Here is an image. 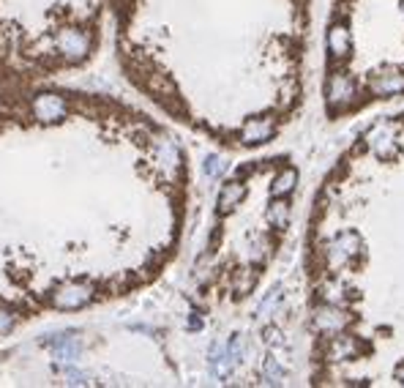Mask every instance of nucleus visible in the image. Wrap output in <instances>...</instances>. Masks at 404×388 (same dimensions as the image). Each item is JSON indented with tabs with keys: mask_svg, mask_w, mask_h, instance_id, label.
Masks as SVG:
<instances>
[{
	"mask_svg": "<svg viewBox=\"0 0 404 388\" xmlns=\"http://www.w3.org/2000/svg\"><path fill=\"white\" fill-rule=\"evenodd\" d=\"M126 112L55 82L0 93V296L19 323L87 309L151 276L90 183Z\"/></svg>",
	"mask_w": 404,
	"mask_h": 388,
	"instance_id": "f257e3e1",
	"label": "nucleus"
},
{
	"mask_svg": "<svg viewBox=\"0 0 404 388\" xmlns=\"http://www.w3.org/2000/svg\"><path fill=\"white\" fill-rule=\"evenodd\" d=\"M361 249H363V238H361V233H355V230H341V233L333 235V238L325 243V249H323L325 263H328V268H341V265H347L350 260H355V257L361 254Z\"/></svg>",
	"mask_w": 404,
	"mask_h": 388,
	"instance_id": "f03ea898",
	"label": "nucleus"
},
{
	"mask_svg": "<svg viewBox=\"0 0 404 388\" xmlns=\"http://www.w3.org/2000/svg\"><path fill=\"white\" fill-rule=\"evenodd\" d=\"M358 96V85L355 79L344 72H333L328 82H325V101H328V110L330 112H341L347 110Z\"/></svg>",
	"mask_w": 404,
	"mask_h": 388,
	"instance_id": "7ed1b4c3",
	"label": "nucleus"
},
{
	"mask_svg": "<svg viewBox=\"0 0 404 388\" xmlns=\"http://www.w3.org/2000/svg\"><path fill=\"white\" fill-rule=\"evenodd\" d=\"M350 320L352 317L347 312H341L339 307H333V304H325L323 309H317L315 317H312V323H315V328L320 334H339V331H344L350 325Z\"/></svg>",
	"mask_w": 404,
	"mask_h": 388,
	"instance_id": "20e7f679",
	"label": "nucleus"
},
{
	"mask_svg": "<svg viewBox=\"0 0 404 388\" xmlns=\"http://www.w3.org/2000/svg\"><path fill=\"white\" fill-rule=\"evenodd\" d=\"M366 143L377 151V156H383V159L396 156V137H394V132H391V123H377V126L366 134Z\"/></svg>",
	"mask_w": 404,
	"mask_h": 388,
	"instance_id": "39448f33",
	"label": "nucleus"
},
{
	"mask_svg": "<svg viewBox=\"0 0 404 388\" xmlns=\"http://www.w3.org/2000/svg\"><path fill=\"white\" fill-rule=\"evenodd\" d=\"M328 52L333 58H347L352 52V36H350L347 25H341V22L330 25V30H328Z\"/></svg>",
	"mask_w": 404,
	"mask_h": 388,
	"instance_id": "423d86ee",
	"label": "nucleus"
},
{
	"mask_svg": "<svg viewBox=\"0 0 404 388\" xmlns=\"http://www.w3.org/2000/svg\"><path fill=\"white\" fill-rule=\"evenodd\" d=\"M369 88H372V93H377V96H394V93H402L404 90V74H399V72L372 74V79H369Z\"/></svg>",
	"mask_w": 404,
	"mask_h": 388,
	"instance_id": "0eeeda50",
	"label": "nucleus"
},
{
	"mask_svg": "<svg viewBox=\"0 0 404 388\" xmlns=\"http://www.w3.org/2000/svg\"><path fill=\"white\" fill-rule=\"evenodd\" d=\"M317 298H320L323 304L341 307L347 298H355V290H347V285H344V282L333 279V282H325V285H320V287H317Z\"/></svg>",
	"mask_w": 404,
	"mask_h": 388,
	"instance_id": "6e6552de",
	"label": "nucleus"
},
{
	"mask_svg": "<svg viewBox=\"0 0 404 388\" xmlns=\"http://www.w3.org/2000/svg\"><path fill=\"white\" fill-rule=\"evenodd\" d=\"M361 353V345L352 336H333V342L328 345V358L330 361H341V358H352Z\"/></svg>",
	"mask_w": 404,
	"mask_h": 388,
	"instance_id": "1a4fd4ad",
	"label": "nucleus"
},
{
	"mask_svg": "<svg viewBox=\"0 0 404 388\" xmlns=\"http://www.w3.org/2000/svg\"><path fill=\"white\" fill-rule=\"evenodd\" d=\"M295 183H298V172H295L293 167L281 170V172L273 178V183H270V197H284V194H290V192L295 189Z\"/></svg>",
	"mask_w": 404,
	"mask_h": 388,
	"instance_id": "9d476101",
	"label": "nucleus"
},
{
	"mask_svg": "<svg viewBox=\"0 0 404 388\" xmlns=\"http://www.w3.org/2000/svg\"><path fill=\"white\" fill-rule=\"evenodd\" d=\"M268 222H270L273 227L284 230V227H287V222H290V205H287L284 200H276V203L268 208Z\"/></svg>",
	"mask_w": 404,
	"mask_h": 388,
	"instance_id": "9b49d317",
	"label": "nucleus"
},
{
	"mask_svg": "<svg viewBox=\"0 0 404 388\" xmlns=\"http://www.w3.org/2000/svg\"><path fill=\"white\" fill-rule=\"evenodd\" d=\"M265 378H268V383H281V378H284V369L273 361V356L265 361Z\"/></svg>",
	"mask_w": 404,
	"mask_h": 388,
	"instance_id": "f8f14e48",
	"label": "nucleus"
},
{
	"mask_svg": "<svg viewBox=\"0 0 404 388\" xmlns=\"http://www.w3.org/2000/svg\"><path fill=\"white\" fill-rule=\"evenodd\" d=\"M279 298H281V290L276 287V290H273V293H270V296H268V298L262 301V307H259V314H265V312L270 309V307H276V301H279Z\"/></svg>",
	"mask_w": 404,
	"mask_h": 388,
	"instance_id": "ddd939ff",
	"label": "nucleus"
},
{
	"mask_svg": "<svg viewBox=\"0 0 404 388\" xmlns=\"http://www.w3.org/2000/svg\"><path fill=\"white\" fill-rule=\"evenodd\" d=\"M396 378H399V380H402V383H404V364H402V367H399V372H396Z\"/></svg>",
	"mask_w": 404,
	"mask_h": 388,
	"instance_id": "4468645a",
	"label": "nucleus"
},
{
	"mask_svg": "<svg viewBox=\"0 0 404 388\" xmlns=\"http://www.w3.org/2000/svg\"><path fill=\"white\" fill-rule=\"evenodd\" d=\"M402 8H404V0H402Z\"/></svg>",
	"mask_w": 404,
	"mask_h": 388,
	"instance_id": "2eb2a0df",
	"label": "nucleus"
}]
</instances>
